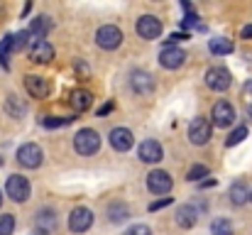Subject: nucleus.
Instances as JSON below:
<instances>
[{
  "label": "nucleus",
  "instance_id": "34",
  "mask_svg": "<svg viewBox=\"0 0 252 235\" xmlns=\"http://www.w3.org/2000/svg\"><path fill=\"white\" fill-rule=\"evenodd\" d=\"M184 39H189V34H171L169 37V47H174L176 42H184Z\"/></svg>",
  "mask_w": 252,
  "mask_h": 235
},
{
  "label": "nucleus",
  "instance_id": "7",
  "mask_svg": "<svg viewBox=\"0 0 252 235\" xmlns=\"http://www.w3.org/2000/svg\"><path fill=\"white\" fill-rule=\"evenodd\" d=\"M130 86H132V91H135L137 96H147V93L155 91V78H152L150 71L135 69V71L130 74Z\"/></svg>",
  "mask_w": 252,
  "mask_h": 235
},
{
  "label": "nucleus",
  "instance_id": "38",
  "mask_svg": "<svg viewBox=\"0 0 252 235\" xmlns=\"http://www.w3.org/2000/svg\"><path fill=\"white\" fill-rule=\"evenodd\" d=\"M248 113H250V118H252V105H250V108H248Z\"/></svg>",
  "mask_w": 252,
  "mask_h": 235
},
{
  "label": "nucleus",
  "instance_id": "9",
  "mask_svg": "<svg viewBox=\"0 0 252 235\" xmlns=\"http://www.w3.org/2000/svg\"><path fill=\"white\" fill-rule=\"evenodd\" d=\"M137 34L142 39H157L162 34V22L155 15H142L137 20Z\"/></svg>",
  "mask_w": 252,
  "mask_h": 235
},
{
  "label": "nucleus",
  "instance_id": "32",
  "mask_svg": "<svg viewBox=\"0 0 252 235\" xmlns=\"http://www.w3.org/2000/svg\"><path fill=\"white\" fill-rule=\"evenodd\" d=\"M174 199L171 196H164V199H159V201H155V203H150V211H159V208H164V206H169Z\"/></svg>",
  "mask_w": 252,
  "mask_h": 235
},
{
  "label": "nucleus",
  "instance_id": "30",
  "mask_svg": "<svg viewBox=\"0 0 252 235\" xmlns=\"http://www.w3.org/2000/svg\"><path fill=\"white\" fill-rule=\"evenodd\" d=\"M12 231H15V216L2 213L0 216V235H12Z\"/></svg>",
  "mask_w": 252,
  "mask_h": 235
},
{
  "label": "nucleus",
  "instance_id": "11",
  "mask_svg": "<svg viewBox=\"0 0 252 235\" xmlns=\"http://www.w3.org/2000/svg\"><path fill=\"white\" fill-rule=\"evenodd\" d=\"M25 88H27V93L32 96V98H47L49 96V91H52V86H49V81L44 76H37V74H27L25 76Z\"/></svg>",
  "mask_w": 252,
  "mask_h": 235
},
{
  "label": "nucleus",
  "instance_id": "14",
  "mask_svg": "<svg viewBox=\"0 0 252 235\" xmlns=\"http://www.w3.org/2000/svg\"><path fill=\"white\" fill-rule=\"evenodd\" d=\"M30 59L37 62V64H49L54 59V47L47 42V39H37L30 49Z\"/></svg>",
  "mask_w": 252,
  "mask_h": 235
},
{
  "label": "nucleus",
  "instance_id": "3",
  "mask_svg": "<svg viewBox=\"0 0 252 235\" xmlns=\"http://www.w3.org/2000/svg\"><path fill=\"white\" fill-rule=\"evenodd\" d=\"M5 191H7V196H10L12 201L25 203V201L30 199V181H27L25 176H20V174H12V176H7V181H5Z\"/></svg>",
  "mask_w": 252,
  "mask_h": 235
},
{
  "label": "nucleus",
  "instance_id": "19",
  "mask_svg": "<svg viewBox=\"0 0 252 235\" xmlns=\"http://www.w3.org/2000/svg\"><path fill=\"white\" fill-rule=\"evenodd\" d=\"M127 216H130V208H127V203H123V201H115V203H110V206H108V221H110V223H123Z\"/></svg>",
  "mask_w": 252,
  "mask_h": 235
},
{
  "label": "nucleus",
  "instance_id": "40",
  "mask_svg": "<svg viewBox=\"0 0 252 235\" xmlns=\"http://www.w3.org/2000/svg\"><path fill=\"white\" fill-rule=\"evenodd\" d=\"M250 199H252V196H250Z\"/></svg>",
  "mask_w": 252,
  "mask_h": 235
},
{
  "label": "nucleus",
  "instance_id": "24",
  "mask_svg": "<svg viewBox=\"0 0 252 235\" xmlns=\"http://www.w3.org/2000/svg\"><path fill=\"white\" fill-rule=\"evenodd\" d=\"M25 110H27V105H25L17 96H7V101H5V113H7V115H12V118H22Z\"/></svg>",
  "mask_w": 252,
  "mask_h": 235
},
{
  "label": "nucleus",
  "instance_id": "23",
  "mask_svg": "<svg viewBox=\"0 0 252 235\" xmlns=\"http://www.w3.org/2000/svg\"><path fill=\"white\" fill-rule=\"evenodd\" d=\"M49 30H52V20H49L47 15L34 17V20H32V25H30V34H37V37H47V34H49Z\"/></svg>",
  "mask_w": 252,
  "mask_h": 235
},
{
  "label": "nucleus",
  "instance_id": "15",
  "mask_svg": "<svg viewBox=\"0 0 252 235\" xmlns=\"http://www.w3.org/2000/svg\"><path fill=\"white\" fill-rule=\"evenodd\" d=\"M110 145L118 152H127L135 145V135L127 128H115V130H110Z\"/></svg>",
  "mask_w": 252,
  "mask_h": 235
},
{
  "label": "nucleus",
  "instance_id": "8",
  "mask_svg": "<svg viewBox=\"0 0 252 235\" xmlns=\"http://www.w3.org/2000/svg\"><path fill=\"white\" fill-rule=\"evenodd\" d=\"M171 186H174V181H171L169 171H162V169L150 171V176H147V189H150L152 194H159V196H162V194H169Z\"/></svg>",
  "mask_w": 252,
  "mask_h": 235
},
{
  "label": "nucleus",
  "instance_id": "4",
  "mask_svg": "<svg viewBox=\"0 0 252 235\" xmlns=\"http://www.w3.org/2000/svg\"><path fill=\"white\" fill-rule=\"evenodd\" d=\"M42 147L39 145H34V142H25L20 150H17V162L25 167V169H37L39 164H42Z\"/></svg>",
  "mask_w": 252,
  "mask_h": 235
},
{
  "label": "nucleus",
  "instance_id": "31",
  "mask_svg": "<svg viewBox=\"0 0 252 235\" xmlns=\"http://www.w3.org/2000/svg\"><path fill=\"white\" fill-rule=\"evenodd\" d=\"M184 27H186V30H191V27H193V30H206V27L198 22L196 15H186V17H184Z\"/></svg>",
  "mask_w": 252,
  "mask_h": 235
},
{
  "label": "nucleus",
  "instance_id": "16",
  "mask_svg": "<svg viewBox=\"0 0 252 235\" xmlns=\"http://www.w3.org/2000/svg\"><path fill=\"white\" fill-rule=\"evenodd\" d=\"M137 155L142 162H147V164H157L164 152H162V145L157 142V140H145L142 145H140V150H137Z\"/></svg>",
  "mask_w": 252,
  "mask_h": 235
},
{
  "label": "nucleus",
  "instance_id": "18",
  "mask_svg": "<svg viewBox=\"0 0 252 235\" xmlns=\"http://www.w3.org/2000/svg\"><path fill=\"white\" fill-rule=\"evenodd\" d=\"M69 103H71V108H74L76 113H84V110H88V108L93 105V96H91L88 91H84V88H76V91H71Z\"/></svg>",
  "mask_w": 252,
  "mask_h": 235
},
{
  "label": "nucleus",
  "instance_id": "2",
  "mask_svg": "<svg viewBox=\"0 0 252 235\" xmlns=\"http://www.w3.org/2000/svg\"><path fill=\"white\" fill-rule=\"evenodd\" d=\"M95 42H98L100 49L113 52V49H118V47L123 44V32H120L115 25H103V27L95 32Z\"/></svg>",
  "mask_w": 252,
  "mask_h": 235
},
{
  "label": "nucleus",
  "instance_id": "37",
  "mask_svg": "<svg viewBox=\"0 0 252 235\" xmlns=\"http://www.w3.org/2000/svg\"><path fill=\"white\" fill-rule=\"evenodd\" d=\"M245 93L252 98V81H248V83H245Z\"/></svg>",
  "mask_w": 252,
  "mask_h": 235
},
{
  "label": "nucleus",
  "instance_id": "22",
  "mask_svg": "<svg viewBox=\"0 0 252 235\" xmlns=\"http://www.w3.org/2000/svg\"><path fill=\"white\" fill-rule=\"evenodd\" d=\"M34 223H37V228H39L42 235H44V233H49V231H54L57 216H54V211H39L37 218H34Z\"/></svg>",
  "mask_w": 252,
  "mask_h": 235
},
{
  "label": "nucleus",
  "instance_id": "6",
  "mask_svg": "<svg viewBox=\"0 0 252 235\" xmlns=\"http://www.w3.org/2000/svg\"><path fill=\"white\" fill-rule=\"evenodd\" d=\"M206 83L213 91H225L233 83V76H230V71L225 67H213V69L206 71Z\"/></svg>",
  "mask_w": 252,
  "mask_h": 235
},
{
  "label": "nucleus",
  "instance_id": "26",
  "mask_svg": "<svg viewBox=\"0 0 252 235\" xmlns=\"http://www.w3.org/2000/svg\"><path fill=\"white\" fill-rule=\"evenodd\" d=\"M27 37H30V32H17V34H10V52H20V49H22V47L30 42Z\"/></svg>",
  "mask_w": 252,
  "mask_h": 235
},
{
  "label": "nucleus",
  "instance_id": "39",
  "mask_svg": "<svg viewBox=\"0 0 252 235\" xmlns=\"http://www.w3.org/2000/svg\"><path fill=\"white\" fill-rule=\"evenodd\" d=\"M0 206H2V191H0Z\"/></svg>",
  "mask_w": 252,
  "mask_h": 235
},
{
  "label": "nucleus",
  "instance_id": "5",
  "mask_svg": "<svg viewBox=\"0 0 252 235\" xmlns=\"http://www.w3.org/2000/svg\"><path fill=\"white\" fill-rule=\"evenodd\" d=\"M211 133H213V128L206 118H193L189 125V140L193 145H206L211 140Z\"/></svg>",
  "mask_w": 252,
  "mask_h": 235
},
{
  "label": "nucleus",
  "instance_id": "28",
  "mask_svg": "<svg viewBox=\"0 0 252 235\" xmlns=\"http://www.w3.org/2000/svg\"><path fill=\"white\" fill-rule=\"evenodd\" d=\"M76 118H42V125L49 128V130H54V128H64V125H69Z\"/></svg>",
  "mask_w": 252,
  "mask_h": 235
},
{
  "label": "nucleus",
  "instance_id": "33",
  "mask_svg": "<svg viewBox=\"0 0 252 235\" xmlns=\"http://www.w3.org/2000/svg\"><path fill=\"white\" fill-rule=\"evenodd\" d=\"M125 235H152V231H150L147 226H132Z\"/></svg>",
  "mask_w": 252,
  "mask_h": 235
},
{
  "label": "nucleus",
  "instance_id": "20",
  "mask_svg": "<svg viewBox=\"0 0 252 235\" xmlns=\"http://www.w3.org/2000/svg\"><path fill=\"white\" fill-rule=\"evenodd\" d=\"M208 47H211V52H213L216 57H225V54H230V52L235 49V44H233L230 39H225V37H213V39L208 42Z\"/></svg>",
  "mask_w": 252,
  "mask_h": 235
},
{
  "label": "nucleus",
  "instance_id": "21",
  "mask_svg": "<svg viewBox=\"0 0 252 235\" xmlns=\"http://www.w3.org/2000/svg\"><path fill=\"white\" fill-rule=\"evenodd\" d=\"M248 199H250V189H248V184H245V181H235V184L230 186V201H233L235 206H243Z\"/></svg>",
  "mask_w": 252,
  "mask_h": 235
},
{
  "label": "nucleus",
  "instance_id": "12",
  "mask_svg": "<svg viewBox=\"0 0 252 235\" xmlns=\"http://www.w3.org/2000/svg\"><path fill=\"white\" fill-rule=\"evenodd\" d=\"M91 226H93V213H91L88 208L79 206V208L71 211V216H69V228H71L74 233H86Z\"/></svg>",
  "mask_w": 252,
  "mask_h": 235
},
{
  "label": "nucleus",
  "instance_id": "25",
  "mask_svg": "<svg viewBox=\"0 0 252 235\" xmlns=\"http://www.w3.org/2000/svg\"><path fill=\"white\" fill-rule=\"evenodd\" d=\"M211 233L213 235H233V223L228 218H216L211 223Z\"/></svg>",
  "mask_w": 252,
  "mask_h": 235
},
{
  "label": "nucleus",
  "instance_id": "36",
  "mask_svg": "<svg viewBox=\"0 0 252 235\" xmlns=\"http://www.w3.org/2000/svg\"><path fill=\"white\" fill-rule=\"evenodd\" d=\"M243 37H245V39H252V25H248V27L243 30Z\"/></svg>",
  "mask_w": 252,
  "mask_h": 235
},
{
  "label": "nucleus",
  "instance_id": "17",
  "mask_svg": "<svg viewBox=\"0 0 252 235\" xmlns=\"http://www.w3.org/2000/svg\"><path fill=\"white\" fill-rule=\"evenodd\" d=\"M196 221H198V211H196V206H191V203L179 206V211H176V223H179L181 228H193Z\"/></svg>",
  "mask_w": 252,
  "mask_h": 235
},
{
  "label": "nucleus",
  "instance_id": "1",
  "mask_svg": "<svg viewBox=\"0 0 252 235\" xmlns=\"http://www.w3.org/2000/svg\"><path fill=\"white\" fill-rule=\"evenodd\" d=\"M74 147H76L79 155H95V152L100 150V137H98L95 130L84 128V130L76 133V137H74Z\"/></svg>",
  "mask_w": 252,
  "mask_h": 235
},
{
  "label": "nucleus",
  "instance_id": "29",
  "mask_svg": "<svg viewBox=\"0 0 252 235\" xmlns=\"http://www.w3.org/2000/svg\"><path fill=\"white\" fill-rule=\"evenodd\" d=\"M203 176H208V167H203V164H193L189 169V174H186L189 181H201Z\"/></svg>",
  "mask_w": 252,
  "mask_h": 235
},
{
  "label": "nucleus",
  "instance_id": "10",
  "mask_svg": "<svg viewBox=\"0 0 252 235\" xmlns=\"http://www.w3.org/2000/svg\"><path fill=\"white\" fill-rule=\"evenodd\" d=\"M235 123V108L228 101H218L213 105V125L218 128H230Z\"/></svg>",
  "mask_w": 252,
  "mask_h": 235
},
{
  "label": "nucleus",
  "instance_id": "27",
  "mask_svg": "<svg viewBox=\"0 0 252 235\" xmlns=\"http://www.w3.org/2000/svg\"><path fill=\"white\" fill-rule=\"evenodd\" d=\"M245 137H248V128H235V130L228 135V140H225V147H235V145H240Z\"/></svg>",
  "mask_w": 252,
  "mask_h": 235
},
{
  "label": "nucleus",
  "instance_id": "13",
  "mask_svg": "<svg viewBox=\"0 0 252 235\" xmlns=\"http://www.w3.org/2000/svg\"><path fill=\"white\" fill-rule=\"evenodd\" d=\"M184 62H186V52L179 49V47H169L167 44V47L159 52V64H162L164 69H179Z\"/></svg>",
  "mask_w": 252,
  "mask_h": 235
},
{
  "label": "nucleus",
  "instance_id": "35",
  "mask_svg": "<svg viewBox=\"0 0 252 235\" xmlns=\"http://www.w3.org/2000/svg\"><path fill=\"white\" fill-rule=\"evenodd\" d=\"M110 110H113V103H105V105L98 108V115H105V113H110Z\"/></svg>",
  "mask_w": 252,
  "mask_h": 235
}]
</instances>
